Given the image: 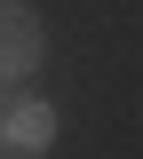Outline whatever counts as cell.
Wrapping results in <instances>:
<instances>
[{"mask_svg": "<svg viewBox=\"0 0 143 159\" xmlns=\"http://www.w3.org/2000/svg\"><path fill=\"white\" fill-rule=\"evenodd\" d=\"M48 143H56V103L40 96L0 103V159H48Z\"/></svg>", "mask_w": 143, "mask_h": 159, "instance_id": "2", "label": "cell"}, {"mask_svg": "<svg viewBox=\"0 0 143 159\" xmlns=\"http://www.w3.org/2000/svg\"><path fill=\"white\" fill-rule=\"evenodd\" d=\"M40 64H48V32H40V16H32L24 0H0V88L32 80Z\"/></svg>", "mask_w": 143, "mask_h": 159, "instance_id": "1", "label": "cell"}]
</instances>
